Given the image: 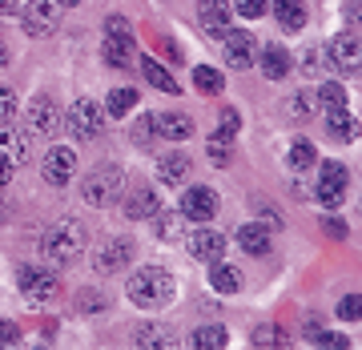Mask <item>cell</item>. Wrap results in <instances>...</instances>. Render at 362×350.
<instances>
[{
    "mask_svg": "<svg viewBox=\"0 0 362 350\" xmlns=\"http://www.w3.org/2000/svg\"><path fill=\"white\" fill-rule=\"evenodd\" d=\"M85 242H89L85 226H81V221H73V218H61L57 226H49V230H45V238H40V250H45V258H49V262H57V266H69V262L81 258Z\"/></svg>",
    "mask_w": 362,
    "mask_h": 350,
    "instance_id": "obj_1",
    "label": "cell"
},
{
    "mask_svg": "<svg viewBox=\"0 0 362 350\" xmlns=\"http://www.w3.org/2000/svg\"><path fill=\"white\" fill-rule=\"evenodd\" d=\"M125 294H129V302H137V306H165V302L173 298V278H169L161 266H145V270H137L129 278Z\"/></svg>",
    "mask_w": 362,
    "mask_h": 350,
    "instance_id": "obj_2",
    "label": "cell"
},
{
    "mask_svg": "<svg viewBox=\"0 0 362 350\" xmlns=\"http://www.w3.org/2000/svg\"><path fill=\"white\" fill-rule=\"evenodd\" d=\"M65 121H69V129H73L77 141H93V137H101V129H105V109L97 101H89V97H81V101H73Z\"/></svg>",
    "mask_w": 362,
    "mask_h": 350,
    "instance_id": "obj_3",
    "label": "cell"
},
{
    "mask_svg": "<svg viewBox=\"0 0 362 350\" xmlns=\"http://www.w3.org/2000/svg\"><path fill=\"white\" fill-rule=\"evenodd\" d=\"M121 185H125L121 169H117V165H101V169H93V177H85V189H81V194H85L89 206H109V202H117Z\"/></svg>",
    "mask_w": 362,
    "mask_h": 350,
    "instance_id": "obj_4",
    "label": "cell"
},
{
    "mask_svg": "<svg viewBox=\"0 0 362 350\" xmlns=\"http://www.w3.org/2000/svg\"><path fill=\"white\" fill-rule=\"evenodd\" d=\"M346 165L342 161H326L322 165V177H318V189H314V197L322 202V209H338L342 202H346Z\"/></svg>",
    "mask_w": 362,
    "mask_h": 350,
    "instance_id": "obj_5",
    "label": "cell"
},
{
    "mask_svg": "<svg viewBox=\"0 0 362 350\" xmlns=\"http://www.w3.org/2000/svg\"><path fill=\"white\" fill-rule=\"evenodd\" d=\"M25 125L33 137H52V133L61 129V109L52 97H33L28 101V113H25Z\"/></svg>",
    "mask_w": 362,
    "mask_h": 350,
    "instance_id": "obj_6",
    "label": "cell"
},
{
    "mask_svg": "<svg viewBox=\"0 0 362 350\" xmlns=\"http://www.w3.org/2000/svg\"><path fill=\"white\" fill-rule=\"evenodd\" d=\"M16 282H21V294L28 302H52L61 294V282H57V274L49 270H37V266H25V270L16 274Z\"/></svg>",
    "mask_w": 362,
    "mask_h": 350,
    "instance_id": "obj_7",
    "label": "cell"
},
{
    "mask_svg": "<svg viewBox=\"0 0 362 350\" xmlns=\"http://www.w3.org/2000/svg\"><path fill=\"white\" fill-rule=\"evenodd\" d=\"M181 218L185 221H209L218 214V194L209 189V185H189L185 194H181Z\"/></svg>",
    "mask_w": 362,
    "mask_h": 350,
    "instance_id": "obj_8",
    "label": "cell"
},
{
    "mask_svg": "<svg viewBox=\"0 0 362 350\" xmlns=\"http://www.w3.org/2000/svg\"><path fill=\"white\" fill-rule=\"evenodd\" d=\"M197 25H202V33H209V37H226L233 28L230 0H197Z\"/></svg>",
    "mask_w": 362,
    "mask_h": 350,
    "instance_id": "obj_9",
    "label": "cell"
},
{
    "mask_svg": "<svg viewBox=\"0 0 362 350\" xmlns=\"http://www.w3.org/2000/svg\"><path fill=\"white\" fill-rule=\"evenodd\" d=\"M45 177L49 185H69L73 182V173H77V153L69 149V145H52L49 153H45Z\"/></svg>",
    "mask_w": 362,
    "mask_h": 350,
    "instance_id": "obj_10",
    "label": "cell"
},
{
    "mask_svg": "<svg viewBox=\"0 0 362 350\" xmlns=\"http://www.w3.org/2000/svg\"><path fill=\"white\" fill-rule=\"evenodd\" d=\"M57 28V0H28L25 4V33L28 37H49Z\"/></svg>",
    "mask_w": 362,
    "mask_h": 350,
    "instance_id": "obj_11",
    "label": "cell"
},
{
    "mask_svg": "<svg viewBox=\"0 0 362 350\" xmlns=\"http://www.w3.org/2000/svg\"><path fill=\"white\" fill-rule=\"evenodd\" d=\"M129 262H133V242H129V238H113V242H105V246L97 250V270H101V274L125 270Z\"/></svg>",
    "mask_w": 362,
    "mask_h": 350,
    "instance_id": "obj_12",
    "label": "cell"
},
{
    "mask_svg": "<svg viewBox=\"0 0 362 350\" xmlns=\"http://www.w3.org/2000/svg\"><path fill=\"white\" fill-rule=\"evenodd\" d=\"M330 61H334L342 73H354V69L362 65V45L354 33H338L334 40H330Z\"/></svg>",
    "mask_w": 362,
    "mask_h": 350,
    "instance_id": "obj_13",
    "label": "cell"
},
{
    "mask_svg": "<svg viewBox=\"0 0 362 350\" xmlns=\"http://www.w3.org/2000/svg\"><path fill=\"white\" fill-rule=\"evenodd\" d=\"M221 57H226L233 69H246L250 61H254V37L242 33V28H238V33L230 28V33L221 37Z\"/></svg>",
    "mask_w": 362,
    "mask_h": 350,
    "instance_id": "obj_14",
    "label": "cell"
},
{
    "mask_svg": "<svg viewBox=\"0 0 362 350\" xmlns=\"http://www.w3.org/2000/svg\"><path fill=\"white\" fill-rule=\"evenodd\" d=\"M189 254L197 262H218L226 254V238L218 230H194L189 233Z\"/></svg>",
    "mask_w": 362,
    "mask_h": 350,
    "instance_id": "obj_15",
    "label": "cell"
},
{
    "mask_svg": "<svg viewBox=\"0 0 362 350\" xmlns=\"http://www.w3.org/2000/svg\"><path fill=\"white\" fill-rule=\"evenodd\" d=\"M153 129L161 133V137H169V141H185V137L194 133V121H189L185 113H157Z\"/></svg>",
    "mask_w": 362,
    "mask_h": 350,
    "instance_id": "obj_16",
    "label": "cell"
},
{
    "mask_svg": "<svg viewBox=\"0 0 362 350\" xmlns=\"http://www.w3.org/2000/svg\"><path fill=\"white\" fill-rule=\"evenodd\" d=\"M161 209V197L153 194V189H137V194H129V202H125V218L129 221H149Z\"/></svg>",
    "mask_w": 362,
    "mask_h": 350,
    "instance_id": "obj_17",
    "label": "cell"
},
{
    "mask_svg": "<svg viewBox=\"0 0 362 350\" xmlns=\"http://www.w3.org/2000/svg\"><path fill=\"white\" fill-rule=\"evenodd\" d=\"M290 52L282 49V45H266L262 49V73H266V81H282L286 73H290Z\"/></svg>",
    "mask_w": 362,
    "mask_h": 350,
    "instance_id": "obj_18",
    "label": "cell"
},
{
    "mask_svg": "<svg viewBox=\"0 0 362 350\" xmlns=\"http://www.w3.org/2000/svg\"><path fill=\"white\" fill-rule=\"evenodd\" d=\"M157 177H161V185H181L185 177H189V157L185 153H169L157 161Z\"/></svg>",
    "mask_w": 362,
    "mask_h": 350,
    "instance_id": "obj_19",
    "label": "cell"
},
{
    "mask_svg": "<svg viewBox=\"0 0 362 350\" xmlns=\"http://www.w3.org/2000/svg\"><path fill=\"white\" fill-rule=\"evenodd\" d=\"M209 286L218 290V294H238L242 290V270L238 266H226V262H214V270H209Z\"/></svg>",
    "mask_w": 362,
    "mask_h": 350,
    "instance_id": "obj_20",
    "label": "cell"
},
{
    "mask_svg": "<svg viewBox=\"0 0 362 350\" xmlns=\"http://www.w3.org/2000/svg\"><path fill=\"white\" fill-rule=\"evenodd\" d=\"M274 4V16H278V25L286 33H298V28L306 25V8H302V0H270Z\"/></svg>",
    "mask_w": 362,
    "mask_h": 350,
    "instance_id": "obj_21",
    "label": "cell"
},
{
    "mask_svg": "<svg viewBox=\"0 0 362 350\" xmlns=\"http://www.w3.org/2000/svg\"><path fill=\"white\" fill-rule=\"evenodd\" d=\"M326 125H330V133H334L338 141H354L358 137V121H354V113H350L346 105L334 109V113H326Z\"/></svg>",
    "mask_w": 362,
    "mask_h": 350,
    "instance_id": "obj_22",
    "label": "cell"
},
{
    "mask_svg": "<svg viewBox=\"0 0 362 350\" xmlns=\"http://www.w3.org/2000/svg\"><path fill=\"white\" fill-rule=\"evenodd\" d=\"M133 40H125V37H105V61L113 69H129L133 65Z\"/></svg>",
    "mask_w": 362,
    "mask_h": 350,
    "instance_id": "obj_23",
    "label": "cell"
},
{
    "mask_svg": "<svg viewBox=\"0 0 362 350\" xmlns=\"http://www.w3.org/2000/svg\"><path fill=\"white\" fill-rule=\"evenodd\" d=\"M238 246L246 250V254H266V250H270L266 226H242V230H238Z\"/></svg>",
    "mask_w": 362,
    "mask_h": 350,
    "instance_id": "obj_24",
    "label": "cell"
},
{
    "mask_svg": "<svg viewBox=\"0 0 362 350\" xmlns=\"http://www.w3.org/2000/svg\"><path fill=\"white\" fill-rule=\"evenodd\" d=\"M0 153L13 157V165L16 161H28V137L16 129H0Z\"/></svg>",
    "mask_w": 362,
    "mask_h": 350,
    "instance_id": "obj_25",
    "label": "cell"
},
{
    "mask_svg": "<svg viewBox=\"0 0 362 350\" xmlns=\"http://www.w3.org/2000/svg\"><path fill=\"white\" fill-rule=\"evenodd\" d=\"M141 73H145V81L153 85V89H161V93H177V81L169 77L165 69L157 65L153 57H141Z\"/></svg>",
    "mask_w": 362,
    "mask_h": 350,
    "instance_id": "obj_26",
    "label": "cell"
},
{
    "mask_svg": "<svg viewBox=\"0 0 362 350\" xmlns=\"http://www.w3.org/2000/svg\"><path fill=\"white\" fill-rule=\"evenodd\" d=\"M129 109H137V89H113L109 101H105V113L109 117H125Z\"/></svg>",
    "mask_w": 362,
    "mask_h": 350,
    "instance_id": "obj_27",
    "label": "cell"
},
{
    "mask_svg": "<svg viewBox=\"0 0 362 350\" xmlns=\"http://www.w3.org/2000/svg\"><path fill=\"white\" fill-rule=\"evenodd\" d=\"M194 346L197 350H221V346H230V334H226V326H202L194 334Z\"/></svg>",
    "mask_w": 362,
    "mask_h": 350,
    "instance_id": "obj_28",
    "label": "cell"
},
{
    "mask_svg": "<svg viewBox=\"0 0 362 350\" xmlns=\"http://www.w3.org/2000/svg\"><path fill=\"white\" fill-rule=\"evenodd\" d=\"M194 89H197V93H209V97H214V93H221V89H226V81H221V73H218V69L197 65V69H194Z\"/></svg>",
    "mask_w": 362,
    "mask_h": 350,
    "instance_id": "obj_29",
    "label": "cell"
},
{
    "mask_svg": "<svg viewBox=\"0 0 362 350\" xmlns=\"http://www.w3.org/2000/svg\"><path fill=\"white\" fill-rule=\"evenodd\" d=\"M149 221H153L157 238H161V242H169V238H181V221H185V218H181V209H177V214H161V209H157Z\"/></svg>",
    "mask_w": 362,
    "mask_h": 350,
    "instance_id": "obj_30",
    "label": "cell"
},
{
    "mask_svg": "<svg viewBox=\"0 0 362 350\" xmlns=\"http://www.w3.org/2000/svg\"><path fill=\"white\" fill-rule=\"evenodd\" d=\"M318 105H322V113H334L346 105V89L338 85V81H326L322 89H318Z\"/></svg>",
    "mask_w": 362,
    "mask_h": 350,
    "instance_id": "obj_31",
    "label": "cell"
},
{
    "mask_svg": "<svg viewBox=\"0 0 362 350\" xmlns=\"http://www.w3.org/2000/svg\"><path fill=\"white\" fill-rule=\"evenodd\" d=\"M206 153H209V161H214V165H230V161H233V137H221V133H214Z\"/></svg>",
    "mask_w": 362,
    "mask_h": 350,
    "instance_id": "obj_32",
    "label": "cell"
},
{
    "mask_svg": "<svg viewBox=\"0 0 362 350\" xmlns=\"http://www.w3.org/2000/svg\"><path fill=\"white\" fill-rule=\"evenodd\" d=\"M218 133L221 137H238L242 133V113L238 109H218Z\"/></svg>",
    "mask_w": 362,
    "mask_h": 350,
    "instance_id": "obj_33",
    "label": "cell"
},
{
    "mask_svg": "<svg viewBox=\"0 0 362 350\" xmlns=\"http://www.w3.org/2000/svg\"><path fill=\"white\" fill-rule=\"evenodd\" d=\"M173 338H169V330H161V326H145V330H137V346H169Z\"/></svg>",
    "mask_w": 362,
    "mask_h": 350,
    "instance_id": "obj_34",
    "label": "cell"
},
{
    "mask_svg": "<svg viewBox=\"0 0 362 350\" xmlns=\"http://www.w3.org/2000/svg\"><path fill=\"white\" fill-rule=\"evenodd\" d=\"M290 165H294V169L314 165V145L310 141H294V145H290Z\"/></svg>",
    "mask_w": 362,
    "mask_h": 350,
    "instance_id": "obj_35",
    "label": "cell"
},
{
    "mask_svg": "<svg viewBox=\"0 0 362 350\" xmlns=\"http://www.w3.org/2000/svg\"><path fill=\"white\" fill-rule=\"evenodd\" d=\"M338 318H346V322H358V318H362V298H358V294H346V298L338 302Z\"/></svg>",
    "mask_w": 362,
    "mask_h": 350,
    "instance_id": "obj_36",
    "label": "cell"
},
{
    "mask_svg": "<svg viewBox=\"0 0 362 350\" xmlns=\"http://www.w3.org/2000/svg\"><path fill=\"white\" fill-rule=\"evenodd\" d=\"M238 16H250V21H262L266 16V0H233Z\"/></svg>",
    "mask_w": 362,
    "mask_h": 350,
    "instance_id": "obj_37",
    "label": "cell"
},
{
    "mask_svg": "<svg viewBox=\"0 0 362 350\" xmlns=\"http://www.w3.org/2000/svg\"><path fill=\"white\" fill-rule=\"evenodd\" d=\"M254 346H282V330L278 326H258L254 330Z\"/></svg>",
    "mask_w": 362,
    "mask_h": 350,
    "instance_id": "obj_38",
    "label": "cell"
},
{
    "mask_svg": "<svg viewBox=\"0 0 362 350\" xmlns=\"http://www.w3.org/2000/svg\"><path fill=\"white\" fill-rule=\"evenodd\" d=\"M16 113V93L8 85H0V121H8Z\"/></svg>",
    "mask_w": 362,
    "mask_h": 350,
    "instance_id": "obj_39",
    "label": "cell"
},
{
    "mask_svg": "<svg viewBox=\"0 0 362 350\" xmlns=\"http://www.w3.org/2000/svg\"><path fill=\"white\" fill-rule=\"evenodd\" d=\"M149 137H153V117H141V121L133 125V141L149 145Z\"/></svg>",
    "mask_w": 362,
    "mask_h": 350,
    "instance_id": "obj_40",
    "label": "cell"
},
{
    "mask_svg": "<svg viewBox=\"0 0 362 350\" xmlns=\"http://www.w3.org/2000/svg\"><path fill=\"white\" fill-rule=\"evenodd\" d=\"M314 342H318V346H342V350L350 346L342 334H326V330H314Z\"/></svg>",
    "mask_w": 362,
    "mask_h": 350,
    "instance_id": "obj_41",
    "label": "cell"
},
{
    "mask_svg": "<svg viewBox=\"0 0 362 350\" xmlns=\"http://www.w3.org/2000/svg\"><path fill=\"white\" fill-rule=\"evenodd\" d=\"M105 37H125V40H133V33H129V25L121 21V16H109V33Z\"/></svg>",
    "mask_w": 362,
    "mask_h": 350,
    "instance_id": "obj_42",
    "label": "cell"
},
{
    "mask_svg": "<svg viewBox=\"0 0 362 350\" xmlns=\"http://www.w3.org/2000/svg\"><path fill=\"white\" fill-rule=\"evenodd\" d=\"M290 113H294V117H310V97H306V93H298L294 101H290Z\"/></svg>",
    "mask_w": 362,
    "mask_h": 350,
    "instance_id": "obj_43",
    "label": "cell"
},
{
    "mask_svg": "<svg viewBox=\"0 0 362 350\" xmlns=\"http://www.w3.org/2000/svg\"><path fill=\"white\" fill-rule=\"evenodd\" d=\"M16 342V326L8 318H0V346H13Z\"/></svg>",
    "mask_w": 362,
    "mask_h": 350,
    "instance_id": "obj_44",
    "label": "cell"
},
{
    "mask_svg": "<svg viewBox=\"0 0 362 350\" xmlns=\"http://www.w3.org/2000/svg\"><path fill=\"white\" fill-rule=\"evenodd\" d=\"M8 182H13V157L0 153V189H4Z\"/></svg>",
    "mask_w": 362,
    "mask_h": 350,
    "instance_id": "obj_45",
    "label": "cell"
},
{
    "mask_svg": "<svg viewBox=\"0 0 362 350\" xmlns=\"http://www.w3.org/2000/svg\"><path fill=\"white\" fill-rule=\"evenodd\" d=\"M322 230L330 233V238H346V226H342L338 218H326V221H322Z\"/></svg>",
    "mask_w": 362,
    "mask_h": 350,
    "instance_id": "obj_46",
    "label": "cell"
},
{
    "mask_svg": "<svg viewBox=\"0 0 362 350\" xmlns=\"http://www.w3.org/2000/svg\"><path fill=\"white\" fill-rule=\"evenodd\" d=\"M57 4H65V8H77L81 0H57Z\"/></svg>",
    "mask_w": 362,
    "mask_h": 350,
    "instance_id": "obj_47",
    "label": "cell"
},
{
    "mask_svg": "<svg viewBox=\"0 0 362 350\" xmlns=\"http://www.w3.org/2000/svg\"><path fill=\"white\" fill-rule=\"evenodd\" d=\"M4 65H8V52L0 49V69H4Z\"/></svg>",
    "mask_w": 362,
    "mask_h": 350,
    "instance_id": "obj_48",
    "label": "cell"
},
{
    "mask_svg": "<svg viewBox=\"0 0 362 350\" xmlns=\"http://www.w3.org/2000/svg\"><path fill=\"white\" fill-rule=\"evenodd\" d=\"M0 218H4V206H0Z\"/></svg>",
    "mask_w": 362,
    "mask_h": 350,
    "instance_id": "obj_49",
    "label": "cell"
}]
</instances>
